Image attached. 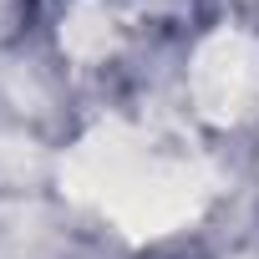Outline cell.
Masks as SVG:
<instances>
[{
  "label": "cell",
  "instance_id": "obj_1",
  "mask_svg": "<svg viewBox=\"0 0 259 259\" xmlns=\"http://www.w3.org/2000/svg\"><path fill=\"white\" fill-rule=\"evenodd\" d=\"M203 173L188 163H143L138 178L127 183L107 208L117 213V224L127 234H168L183 219L198 213L203 203Z\"/></svg>",
  "mask_w": 259,
  "mask_h": 259
},
{
  "label": "cell",
  "instance_id": "obj_2",
  "mask_svg": "<svg viewBox=\"0 0 259 259\" xmlns=\"http://www.w3.org/2000/svg\"><path fill=\"white\" fill-rule=\"evenodd\" d=\"M259 92V46L244 31H219L193 56V102L208 122H234Z\"/></svg>",
  "mask_w": 259,
  "mask_h": 259
},
{
  "label": "cell",
  "instance_id": "obj_3",
  "mask_svg": "<svg viewBox=\"0 0 259 259\" xmlns=\"http://www.w3.org/2000/svg\"><path fill=\"white\" fill-rule=\"evenodd\" d=\"M143 168V153L138 143L122 133V127H102V133H92L71 158H66V188L76 198H102L112 203L127 183L138 178Z\"/></svg>",
  "mask_w": 259,
  "mask_h": 259
},
{
  "label": "cell",
  "instance_id": "obj_4",
  "mask_svg": "<svg viewBox=\"0 0 259 259\" xmlns=\"http://www.w3.org/2000/svg\"><path fill=\"white\" fill-rule=\"evenodd\" d=\"M61 41H66V51H71V56H97V51L107 46V16H102L97 0H81V6L66 16Z\"/></svg>",
  "mask_w": 259,
  "mask_h": 259
}]
</instances>
